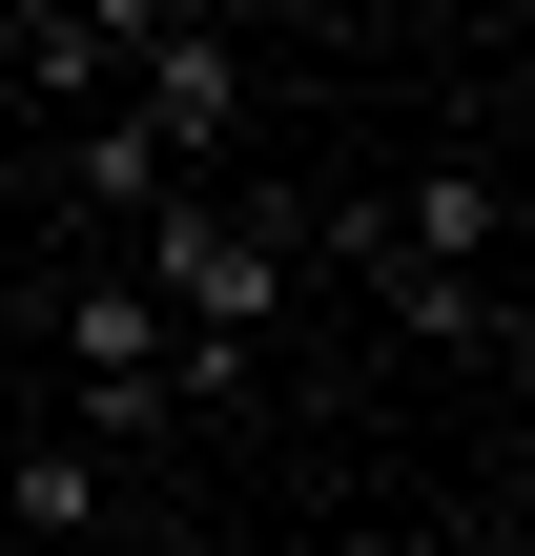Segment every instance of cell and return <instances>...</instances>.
<instances>
[{"label": "cell", "instance_id": "cell-1", "mask_svg": "<svg viewBox=\"0 0 535 556\" xmlns=\"http://www.w3.org/2000/svg\"><path fill=\"white\" fill-rule=\"evenodd\" d=\"M144 268H165V289H144L165 330H206V351H247V330L289 309V268H309V248H268L247 206H206V186H165V227H144Z\"/></svg>", "mask_w": 535, "mask_h": 556}, {"label": "cell", "instance_id": "cell-2", "mask_svg": "<svg viewBox=\"0 0 535 556\" xmlns=\"http://www.w3.org/2000/svg\"><path fill=\"white\" fill-rule=\"evenodd\" d=\"M41 330H62V371H82V433H165V413H186V330H165L144 289H41Z\"/></svg>", "mask_w": 535, "mask_h": 556}, {"label": "cell", "instance_id": "cell-3", "mask_svg": "<svg viewBox=\"0 0 535 556\" xmlns=\"http://www.w3.org/2000/svg\"><path fill=\"white\" fill-rule=\"evenodd\" d=\"M124 124L165 144V186H206V165H227V124H247V62H227L206 21H144V41H124Z\"/></svg>", "mask_w": 535, "mask_h": 556}, {"label": "cell", "instance_id": "cell-4", "mask_svg": "<svg viewBox=\"0 0 535 556\" xmlns=\"http://www.w3.org/2000/svg\"><path fill=\"white\" fill-rule=\"evenodd\" d=\"M495 165H412L392 206H330V268H495Z\"/></svg>", "mask_w": 535, "mask_h": 556}, {"label": "cell", "instance_id": "cell-5", "mask_svg": "<svg viewBox=\"0 0 535 556\" xmlns=\"http://www.w3.org/2000/svg\"><path fill=\"white\" fill-rule=\"evenodd\" d=\"M371 289H392V309H412L433 351H515V309H495V268H371Z\"/></svg>", "mask_w": 535, "mask_h": 556}, {"label": "cell", "instance_id": "cell-6", "mask_svg": "<svg viewBox=\"0 0 535 556\" xmlns=\"http://www.w3.org/2000/svg\"><path fill=\"white\" fill-rule=\"evenodd\" d=\"M0 516H21V536H82V516H103V454H21Z\"/></svg>", "mask_w": 535, "mask_h": 556}, {"label": "cell", "instance_id": "cell-7", "mask_svg": "<svg viewBox=\"0 0 535 556\" xmlns=\"http://www.w3.org/2000/svg\"><path fill=\"white\" fill-rule=\"evenodd\" d=\"M82 206H165V144H144V124H124V103H103V124H82Z\"/></svg>", "mask_w": 535, "mask_h": 556}, {"label": "cell", "instance_id": "cell-8", "mask_svg": "<svg viewBox=\"0 0 535 556\" xmlns=\"http://www.w3.org/2000/svg\"><path fill=\"white\" fill-rule=\"evenodd\" d=\"M21 330H41V268H0V351H21Z\"/></svg>", "mask_w": 535, "mask_h": 556}]
</instances>
